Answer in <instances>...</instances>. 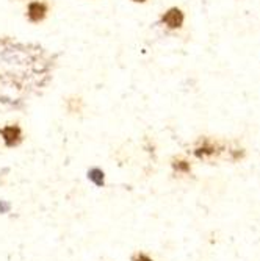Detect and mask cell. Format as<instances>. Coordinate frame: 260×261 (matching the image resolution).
Listing matches in <instances>:
<instances>
[{"instance_id": "obj_6", "label": "cell", "mask_w": 260, "mask_h": 261, "mask_svg": "<svg viewBox=\"0 0 260 261\" xmlns=\"http://www.w3.org/2000/svg\"><path fill=\"white\" fill-rule=\"evenodd\" d=\"M174 168L177 171H183V172H188L190 171V166L185 164V161H179V163H174Z\"/></svg>"}, {"instance_id": "obj_7", "label": "cell", "mask_w": 260, "mask_h": 261, "mask_svg": "<svg viewBox=\"0 0 260 261\" xmlns=\"http://www.w3.org/2000/svg\"><path fill=\"white\" fill-rule=\"evenodd\" d=\"M10 208H11V205H10L8 202H5V200H0V215H4V213L10 211Z\"/></svg>"}, {"instance_id": "obj_4", "label": "cell", "mask_w": 260, "mask_h": 261, "mask_svg": "<svg viewBox=\"0 0 260 261\" xmlns=\"http://www.w3.org/2000/svg\"><path fill=\"white\" fill-rule=\"evenodd\" d=\"M88 178L96 185V186H104L105 185V174H104V171L102 169H99V168H92V169H89L88 171Z\"/></svg>"}, {"instance_id": "obj_3", "label": "cell", "mask_w": 260, "mask_h": 261, "mask_svg": "<svg viewBox=\"0 0 260 261\" xmlns=\"http://www.w3.org/2000/svg\"><path fill=\"white\" fill-rule=\"evenodd\" d=\"M45 11H47V8H45L44 4L33 2V4H30V7H29V17H30L32 22H39V20L44 19Z\"/></svg>"}, {"instance_id": "obj_8", "label": "cell", "mask_w": 260, "mask_h": 261, "mask_svg": "<svg viewBox=\"0 0 260 261\" xmlns=\"http://www.w3.org/2000/svg\"><path fill=\"white\" fill-rule=\"evenodd\" d=\"M135 2H145V0H135Z\"/></svg>"}, {"instance_id": "obj_5", "label": "cell", "mask_w": 260, "mask_h": 261, "mask_svg": "<svg viewBox=\"0 0 260 261\" xmlns=\"http://www.w3.org/2000/svg\"><path fill=\"white\" fill-rule=\"evenodd\" d=\"M132 261H154L148 253H143V252H138L132 256Z\"/></svg>"}, {"instance_id": "obj_2", "label": "cell", "mask_w": 260, "mask_h": 261, "mask_svg": "<svg viewBox=\"0 0 260 261\" xmlns=\"http://www.w3.org/2000/svg\"><path fill=\"white\" fill-rule=\"evenodd\" d=\"M163 22L167 23L170 29H179L183 23V13L179 8H173L163 16Z\"/></svg>"}, {"instance_id": "obj_1", "label": "cell", "mask_w": 260, "mask_h": 261, "mask_svg": "<svg viewBox=\"0 0 260 261\" xmlns=\"http://www.w3.org/2000/svg\"><path fill=\"white\" fill-rule=\"evenodd\" d=\"M0 135L4 136L5 144L8 147L17 146L20 142V139H22V132H20V128L17 125H8V127L2 128V130H0Z\"/></svg>"}]
</instances>
